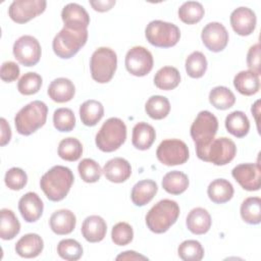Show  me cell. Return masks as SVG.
<instances>
[{
    "mask_svg": "<svg viewBox=\"0 0 261 261\" xmlns=\"http://www.w3.org/2000/svg\"><path fill=\"white\" fill-rule=\"evenodd\" d=\"M53 123L59 132H71L75 126V117L71 109L58 108L53 113Z\"/></svg>",
    "mask_w": 261,
    "mask_h": 261,
    "instance_id": "obj_42",
    "label": "cell"
},
{
    "mask_svg": "<svg viewBox=\"0 0 261 261\" xmlns=\"http://www.w3.org/2000/svg\"><path fill=\"white\" fill-rule=\"evenodd\" d=\"M225 127L237 138L245 137L250 129V121L243 111H232L225 118Z\"/></svg>",
    "mask_w": 261,
    "mask_h": 261,
    "instance_id": "obj_32",
    "label": "cell"
},
{
    "mask_svg": "<svg viewBox=\"0 0 261 261\" xmlns=\"http://www.w3.org/2000/svg\"><path fill=\"white\" fill-rule=\"evenodd\" d=\"M205 10L203 5L197 1H188L180 5L178 8V17L180 20L188 24L199 22L204 16Z\"/></svg>",
    "mask_w": 261,
    "mask_h": 261,
    "instance_id": "obj_37",
    "label": "cell"
},
{
    "mask_svg": "<svg viewBox=\"0 0 261 261\" xmlns=\"http://www.w3.org/2000/svg\"><path fill=\"white\" fill-rule=\"evenodd\" d=\"M19 75V66L13 61H6L1 65L0 76L3 82L11 83Z\"/></svg>",
    "mask_w": 261,
    "mask_h": 261,
    "instance_id": "obj_47",
    "label": "cell"
},
{
    "mask_svg": "<svg viewBox=\"0 0 261 261\" xmlns=\"http://www.w3.org/2000/svg\"><path fill=\"white\" fill-rule=\"evenodd\" d=\"M145 36L151 45L159 48H169L179 41L180 31L174 23L152 20L146 27Z\"/></svg>",
    "mask_w": 261,
    "mask_h": 261,
    "instance_id": "obj_8",
    "label": "cell"
},
{
    "mask_svg": "<svg viewBox=\"0 0 261 261\" xmlns=\"http://www.w3.org/2000/svg\"><path fill=\"white\" fill-rule=\"evenodd\" d=\"M233 86L239 93L245 96L256 94L260 88L259 75L252 70H242L236 74Z\"/></svg>",
    "mask_w": 261,
    "mask_h": 261,
    "instance_id": "obj_26",
    "label": "cell"
},
{
    "mask_svg": "<svg viewBox=\"0 0 261 261\" xmlns=\"http://www.w3.org/2000/svg\"><path fill=\"white\" fill-rule=\"evenodd\" d=\"M72 171L62 165L50 168L40 179V187L46 197L53 202L63 200L73 184Z\"/></svg>",
    "mask_w": 261,
    "mask_h": 261,
    "instance_id": "obj_1",
    "label": "cell"
},
{
    "mask_svg": "<svg viewBox=\"0 0 261 261\" xmlns=\"http://www.w3.org/2000/svg\"><path fill=\"white\" fill-rule=\"evenodd\" d=\"M241 216L249 224H259L261 221V199L249 197L241 205Z\"/></svg>",
    "mask_w": 261,
    "mask_h": 261,
    "instance_id": "obj_34",
    "label": "cell"
},
{
    "mask_svg": "<svg viewBox=\"0 0 261 261\" xmlns=\"http://www.w3.org/2000/svg\"><path fill=\"white\" fill-rule=\"evenodd\" d=\"M158 191L157 184L152 179H143L138 181L132 190L130 198L136 206L142 207L148 204Z\"/></svg>",
    "mask_w": 261,
    "mask_h": 261,
    "instance_id": "obj_25",
    "label": "cell"
},
{
    "mask_svg": "<svg viewBox=\"0 0 261 261\" xmlns=\"http://www.w3.org/2000/svg\"><path fill=\"white\" fill-rule=\"evenodd\" d=\"M14 58L24 66L36 65L41 58V45L39 41L30 35L19 37L13 44Z\"/></svg>",
    "mask_w": 261,
    "mask_h": 261,
    "instance_id": "obj_11",
    "label": "cell"
},
{
    "mask_svg": "<svg viewBox=\"0 0 261 261\" xmlns=\"http://www.w3.org/2000/svg\"><path fill=\"white\" fill-rule=\"evenodd\" d=\"M83 154L82 143L75 138H65L60 141L58 146V155L66 161H76Z\"/></svg>",
    "mask_w": 261,
    "mask_h": 261,
    "instance_id": "obj_38",
    "label": "cell"
},
{
    "mask_svg": "<svg viewBox=\"0 0 261 261\" xmlns=\"http://www.w3.org/2000/svg\"><path fill=\"white\" fill-rule=\"evenodd\" d=\"M107 232L105 220L98 215L88 216L82 224V234L90 243L101 242Z\"/></svg>",
    "mask_w": 261,
    "mask_h": 261,
    "instance_id": "obj_20",
    "label": "cell"
},
{
    "mask_svg": "<svg viewBox=\"0 0 261 261\" xmlns=\"http://www.w3.org/2000/svg\"><path fill=\"white\" fill-rule=\"evenodd\" d=\"M0 125H1V139H0V145L5 146L9 143L11 139V129L6 121L5 118H0Z\"/></svg>",
    "mask_w": 261,
    "mask_h": 261,
    "instance_id": "obj_50",
    "label": "cell"
},
{
    "mask_svg": "<svg viewBox=\"0 0 261 261\" xmlns=\"http://www.w3.org/2000/svg\"><path fill=\"white\" fill-rule=\"evenodd\" d=\"M42 77L37 72L24 73L17 83V90L20 94L29 96L39 92L42 87Z\"/></svg>",
    "mask_w": 261,
    "mask_h": 261,
    "instance_id": "obj_44",
    "label": "cell"
},
{
    "mask_svg": "<svg viewBox=\"0 0 261 261\" xmlns=\"http://www.w3.org/2000/svg\"><path fill=\"white\" fill-rule=\"evenodd\" d=\"M232 177L247 191H258L261 186V169L259 163H242L231 171Z\"/></svg>",
    "mask_w": 261,
    "mask_h": 261,
    "instance_id": "obj_14",
    "label": "cell"
},
{
    "mask_svg": "<svg viewBox=\"0 0 261 261\" xmlns=\"http://www.w3.org/2000/svg\"><path fill=\"white\" fill-rule=\"evenodd\" d=\"M104 115V107L101 102L91 99L85 101L80 107V117L87 126L96 125Z\"/></svg>",
    "mask_w": 261,
    "mask_h": 261,
    "instance_id": "obj_29",
    "label": "cell"
},
{
    "mask_svg": "<svg viewBox=\"0 0 261 261\" xmlns=\"http://www.w3.org/2000/svg\"><path fill=\"white\" fill-rule=\"evenodd\" d=\"M75 94V88L72 82L65 77H58L51 82L48 87L49 97L57 103L70 101Z\"/></svg>",
    "mask_w": 261,
    "mask_h": 261,
    "instance_id": "obj_23",
    "label": "cell"
},
{
    "mask_svg": "<svg viewBox=\"0 0 261 261\" xmlns=\"http://www.w3.org/2000/svg\"><path fill=\"white\" fill-rule=\"evenodd\" d=\"M201 39L208 50L220 52L228 43V33L222 23L212 21L206 24L202 30Z\"/></svg>",
    "mask_w": 261,
    "mask_h": 261,
    "instance_id": "obj_15",
    "label": "cell"
},
{
    "mask_svg": "<svg viewBox=\"0 0 261 261\" xmlns=\"http://www.w3.org/2000/svg\"><path fill=\"white\" fill-rule=\"evenodd\" d=\"M116 260H148V258L135 251H125L119 254L116 257Z\"/></svg>",
    "mask_w": 261,
    "mask_h": 261,
    "instance_id": "obj_51",
    "label": "cell"
},
{
    "mask_svg": "<svg viewBox=\"0 0 261 261\" xmlns=\"http://www.w3.org/2000/svg\"><path fill=\"white\" fill-rule=\"evenodd\" d=\"M180 83L179 71L173 66H164L160 68L155 76L154 84L155 86L164 91H169L175 89Z\"/></svg>",
    "mask_w": 261,
    "mask_h": 261,
    "instance_id": "obj_31",
    "label": "cell"
},
{
    "mask_svg": "<svg viewBox=\"0 0 261 261\" xmlns=\"http://www.w3.org/2000/svg\"><path fill=\"white\" fill-rule=\"evenodd\" d=\"M4 181L8 189L19 191L25 187L28 182V175L21 168L12 167L6 171Z\"/></svg>",
    "mask_w": 261,
    "mask_h": 261,
    "instance_id": "obj_45",
    "label": "cell"
},
{
    "mask_svg": "<svg viewBox=\"0 0 261 261\" xmlns=\"http://www.w3.org/2000/svg\"><path fill=\"white\" fill-rule=\"evenodd\" d=\"M126 139V125L117 117L108 118L96 135V145L103 152L117 150Z\"/></svg>",
    "mask_w": 261,
    "mask_h": 261,
    "instance_id": "obj_5",
    "label": "cell"
},
{
    "mask_svg": "<svg viewBox=\"0 0 261 261\" xmlns=\"http://www.w3.org/2000/svg\"><path fill=\"white\" fill-rule=\"evenodd\" d=\"M103 173L105 177L112 182H123L132 174V167L127 160L121 157H115L108 160L104 167Z\"/></svg>",
    "mask_w": 261,
    "mask_h": 261,
    "instance_id": "obj_19",
    "label": "cell"
},
{
    "mask_svg": "<svg viewBox=\"0 0 261 261\" xmlns=\"http://www.w3.org/2000/svg\"><path fill=\"white\" fill-rule=\"evenodd\" d=\"M177 253L184 261H200L204 257V249L196 240L184 241L178 246Z\"/></svg>",
    "mask_w": 261,
    "mask_h": 261,
    "instance_id": "obj_40",
    "label": "cell"
},
{
    "mask_svg": "<svg viewBox=\"0 0 261 261\" xmlns=\"http://www.w3.org/2000/svg\"><path fill=\"white\" fill-rule=\"evenodd\" d=\"M199 159L213 163L215 165H225L229 163L237 154V147L233 141L221 137L213 139L211 143L203 149L196 150Z\"/></svg>",
    "mask_w": 261,
    "mask_h": 261,
    "instance_id": "obj_7",
    "label": "cell"
},
{
    "mask_svg": "<svg viewBox=\"0 0 261 261\" xmlns=\"http://www.w3.org/2000/svg\"><path fill=\"white\" fill-rule=\"evenodd\" d=\"M117 66L116 53L108 47H100L94 51L90 60L91 75L94 81L100 84L108 83Z\"/></svg>",
    "mask_w": 261,
    "mask_h": 261,
    "instance_id": "obj_6",
    "label": "cell"
},
{
    "mask_svg": "<svg viewBox=\"0 0 261 261\" xmlns=\"http://www.w3.org/2000/svg\"><path fill=\"white\" fill-rule=\"evenodd\" d=\"M43 248L44 242L37 233H27L15 244V252L23 258H35L39 256Z\"/></svg>",
    "mask_w": 261,
    "mask_h": 261,
    "instance_id": "obj_22",
    "label": "cell"
},
{
    "mask_svg": "<svg viewBox=\"0 0 261 261\" xmlns=\"http://www.w3.org/2000/svg\"><path fill=\"white\" fill-rule=\"evenodd\" d=\"M156 156L164 165H179L184 164L189 159V149L181 140L167 139L159 144Z\"/></svg>",
    "mask_w": 261,
    "mask_h": 261,
    "instance_id": "obj_10",
    "label": "cell"
},
{
    "mask_svg": "<svg viewBox=\"0 0 261 261\" xmlns=\"http://www.w3.org/2000/svg\"><path fill=\"white\" fill-rule=\"evenodd\" d=\"M187 227L194 234H204L211 227V216L209 212L201 207L194 208L187 216Z\"/></svg>",
    "mask_w": 261,
    "mask_h": 261,
    "instance_id": "obj_24",
    "label": "cell"
},
{
    "mask_svg": "<svg viewBox=\"0 0 261 261\" xmlns=\"http://www.w3.org/2000/svg\"><path fill=\"white\" fill-rule=\"evenodd\" d=\"M189 187L188 175L178 170L167 172L162 179V188L171 195H180Z\"/></svg>",
    "mask_w": 261,
    "mask_h": 261,
    "instance_id": "obj_30",
    "label": "cell"
},
{
    "mask_svg": "<svg viewBox=\"0 0 261 261\" xmlns=\"http://www.w3.org/2000/svg\"><path fill=\"white\" fill-rule=\"evenodd\" d=\"M45 0H14L8 8L10 18L17 23H24L45 11Z\"/></svg>",
    "mask_w": 261,
    "mask_h": 261,
    "instance_id": "obj_13",
    "label": "cell"
},
{
    "mask_svg": "<svg viewBox=\"0 0 261 261\" xmlns=\"http://www.w3.org/2000/svg\"><path fill=\"white\" fill-rule=\"evenodd\" d=\"M20 230V223L12 210L1 209L0 237L2 240H12Z\"/></svg>",
    "mask_w": 261,
    "mask_h": 261,
    "instance_id": "obj_33",
    "label": "cell"
},
{
    "mask_svg": "<svg viewBox=\"0 0 261 261\" xmlns=\"http://www.w3.org/2000/svg\"><path fill=\"white\" fill-rule=\"evenodd\" d=\"M147 114L153 119H162L166 117L170 111L169 100L160 95L152 96L148 99L145 105Z\"/></svg>",
    "mask_w": 261,
    "mask_h": 261,
    "instance_id": "obj_36",
    "label": "cell"
},
{
    "mask_svg": "<svg viewBox=\"0 0 261 261\" xmlns=\"http://www.w3.org/2000/svg\"><path fill=\"white\" fill-rule=\"evenodd\" d=\"M64 27L74 30H87L90 24V16L86 9L77 3L66 4L61 11Z\"/></svg>",
    "mask_w": 261,
    "mask_h": 261,
    "instance_id": "obj_17",
    "label": "cell"
},
{
    "mask_svg": "<svg viewBox=\"0 0 261 261\" xmlns=\"http://www.w3.org/2000/svg\"><path fill=\"white\" fill-rule=\"evenodd\" d=\"M256 14L248 7H239L230 14L232 30L240 36L251 35L256 28Z\"/></svg>",
    "mask_w": 261,
    "mask_h": 261,
    "instance_id": "obj_16",
    "label": "cell"
},
{
    "mask_svg": "<svg viewBox=\"0 0 261 261\" xmlns=\"http://www.w3.org/2000/svg\"><path fill=\"white\" fill-rule=\"evenodd\" d=\"M91 6L99 12L108 11L115 5V0H91Z\"/></svg>",
    "mask_w": 261,
    "mask_h": 261,
    "instance_id": "obj_49",
    "label": "cell"
},
{
    "mask_svg": "<svg viewBox=\"0 0 261 261\" xmlns=\"http://www.w3.org/2000/svg\"><path fill=\"white\" fill-rule=\"evenodd\" d=\"M179 215L178 204L169 199L157 202L146 215L148 228L155 233H163L174 224Z\"/></svg>",
    "mask_w": 261,
    "mask_h": 261,
    "instance_id": "obj_2",
    "label": "cell"
},
{
    "mask_svg": "<svg viewBox=\"0 0 261 261\" xmlns=\"http://www.w3.org/2000/svg\"><path fill=\"white\" fill-rule=\"evenodd\" d=\"M207 194L212 202L216 204H223L232 198L233 187L227 179L216 178L208 186Z\"/></svg>",
    "mask_w": 261,
    "mask_h": 261,
    "instance_id": "obj_28",
    "label": "cell"
},
{
    "mask_svg": "<svg viewBox=\"0 0 261 261\" xmlns=\"http://www.w3.org/2000/svg\"><path fill=\"white\" fill-rule=\"evenodd\" d=\"M156 133L154 127L147 122H138L133 128L132 143L139 150H147L154 143Z\"/></svg>",
    "mask_w": 261,
    "mask_h": 261,
    "instance_id": "obj_27",
    "label": "cell"
},
{
    "mask_svg": "<svg viewBox=\"0 0 261 261\" xmlns=\"http://www.w3.org/2000/svg\"><path fill=\"white\" fill-rule=\"evenodd\" d=\"M48 107L39 100H35L22 107L14 117V124L17 133L22 136H30L42 127L47 119Z\"/></svg>",
    "mask_w": 261,
    "mask_h": 261,
    "instance_id": "obj_3",
    "label": "cell"
},
{
    "mask_svg": "<svg viewBox=\"0 0 261 261\" xmlns=\"http://www.w3.org/2000/svg\"><path fill=\"white\" fill-rule=\"evenodd\" d=\"M88 30H74L63 27L54 37L52 48L54 53L62 58L68 59L74 56L87 43Z\"/></svg>",
    "mask_w": 261,
    "mask_h": 261,
    "instance_id": "obj_4",
    "label": "cell"
},
{
    "mask_svg": "<svg viewBox=\"0 0 261 261\" xmlns=\"http://www.w3.org/2000/svg\"><path fill=\"white\" fill-rule=\"evenodd\" d=\"M57 253L64 260L75 261L82 257L83 247L77 241L73 239H65L58 243Z\"/></svg>",
    "mask_w": 261,
    "mask_h": 261,
    "instance_id": "obj_41",
    "label": "cell"
},
{
    "mask_svg": "<svg viewBox=\"0 0 261 261\" xmlns=\"http://www.w3.org/2000/svg\"><path fill=\"white\" fill-rule=\"evenodd\" d=\"M133 227L126 222H118L112 227L111 239L117 246H125L133 241Z\"/></svg>",
    "mask_w": 261,
    "mask_h": 261,
    "instance_id": "obj_46",
    "label": "cell"
},
{
    "mask_svg": "<svg viewBox=\"0 0 261 261\" xmlns=\"http://www.w3.org/2000/svg\"><path fill=\"white\" fill-rule=\"evenodd\" d=\"M126 70L136 76H144L153 68V56L151 52L142 46L130 48L125 55Z\"/></svg>",
    "mask_w": 261,
    "mask_h": 261,
    "instance_id": "obj_12",
    "label": "cell"
},
{
    "mask_svg": "<svg viewBox=\"0 0 261 261\" xmlns=\"http://www.w3.org/2000/svg\"><path fill=\"white\" fill-rule=\"evenodd\" d=\"M209 102L217 109L226 110L233 106L236 102L234 94L226 87L218 86L209 93Z\"/></svg>",
    "mask_w": 261,
    "mask_h": 261,
    "instance_id": "obj_35",
    "label": "cell"
},
{
    "mask_svg": "<svg viewBox=\"0 0 261 261\" xmlns=\"http://www.w3.org/2000/svg\"><path fill=\"white\" fill-rule=\"evenodd\" d=\"M218 129V120L210 111L199 112L191 125V137L196 144V150L208 146L214 139Z\"/></svg>",
    "mask_w": 261,
    "mask_h": 261,
    "instance_id": "obj_9",
    "label": "cell"
},
{
    "mask_svg": "<svg viewBox=\"0 0 261 261\" xmlns=\"http://www.w3.org/2000/svg\"><path fill=\"white\" fill-rule=\"evenodd\" d=\"M76 223L75 215L68 209H60L52 213L49 224L53 232L59 236L70 233Z\"/></svg>",
    "mask_w": 261,
    "mask_h": 261,
    "instance_id": "obj_21",
    "label": "cell"
},
{
    "mask_svg": "<svg viewBox=\"0 0 261 261\" xmlns=\"http://www.w3.org/2000/svg\"><path fill=\"white\" fill-rule=\"evenodd\" d=\"M247 64L250 70L260 74V45L259 43L250 47L247 54Z\"/></svg>",
    "mask_w": 261,
    "mask_h": 261,
    "instance_id": "obj_48",
    "label": "cell"
},
{
    "mask_svg": "<svg viewBox=\"0 0 261 261\" xmlns=\"http://www.w3.org/2000/svg\"><path fill=\"white\" fill-rule=\"evenodd\" d=\"M186 71L189 76L199 79L204 75L207 69V60L200 51L192 52L186 59Z\"/></svg>",
    "mask_w": 261,
    "mask_h": 261,
    "instance_id": "obj_39",
    "label": "cell"
},
{
    "mask_svg": "<svg viewBox=\"0 0 261 261\" xmlns=\"http://www.w3.org/2000/svg\"><path fill=\"white\" fill-rule=\"evenodd\" d=\"M44 204L38 194L29 192L18 201V210L27 222L37 221L43 213Z\"/></svg>",
    "mask_w": 261,
    "mask_h": 261,
    "instance_id": "obj_18",
    "label": "cell"
},
{
    "mask_svg": "<svg viewBox=\"0 0 261 261\" xmlns=\"http://www.w3.org/2000/svg\"><path fill=\"white\" fill-rule=\"evenodd\" d=\"M77 170L82 179L86 182H96L100 179L102 174V169L100 165L93 159L85 158L77 166Z\"/></svg>",
    "mask_w": 261,
    "mask_h": 261,
    "instance_id": "obj_43",
    "label": "cell"
}]
</instances>
